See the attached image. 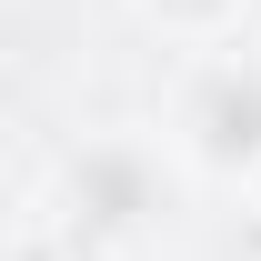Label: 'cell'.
I'll list each match as a JSON object with an SVG mask.
<instances>
[{"instance_id": "cell-2", "label": "cell", "mask_w": 261, "mask_h": 261, "mask_svg": "<svg viewBox=\"0 0 261 261\" xmlns=\"http://www.w3.org/2000/svg\"><path fill=\"white\" fill-rule=\"evenodd\" d=\"M171 130H181V151H191L201 171H221V181H261V61H241V50L201 61L191 81H181Z\"/></svg>"}, {"instance_id": "cell-4", "label": "cell", "mask_w": 261, "mask_h": 261, "mask_svg": "<svg viewBox=\"0 0 261 261\" xmlns=\"http://www.w3.org/2000/svg\"><path fill=\"white\" fill-rule=\"evenodd\" d=\"M251 191H261V181H251Z\"/></svg>"}, {"instance_id": "cell-3", "label": "cell", "mask_w": 261, "mask_h": 261, "mask_svg": "<svg viewBox=\"0 0 261 261\" xmlns=\"http://www.w3.org/2000/svg\"><path fill=\"white\" fill-rule=\"evenodd\" d=\"M161 31H181V40H221L231 20H241V0H141Z\"/></svg>"}, {"instance_id": "cell-1", "label": "cell", "mask_w": 261, "mask_h": 261, "mask_svg": "<svg viewBox=\"0 0 261 261\" xmlns=\"http://www.w3.org/2000/svg\"><path fill=\"white\" fill-rule=\"evenodd\" d=\"M61 221L81 241H151L171 221V161L141 130H100L61 161Z\"/></svg>"}]
</instances>
